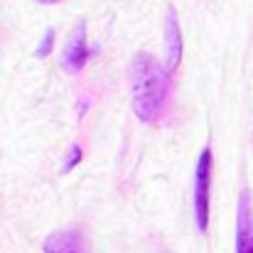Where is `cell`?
I'll use <instances>...</instances> for the list:
<instances>
[{"instance_id": "cell-1", "label": "cell", "mask_w": 253, "mask_h": 253, "mask_svg": "<svg viewBox=\"0 0 253 253\" xmlns=\"http://www.w3.org/2000/svg\"><path fill=\"white\" fill-rule=\"evenodd\" d=\"M133 108L143 123H155L165 108L169 91L168 69L153 54H135L130 64Z\"/></svg>"}, {"instance_id": "cell-2", "label": "cell", "mask_w": 253, "mask_h": 253, "mask_svg": "<svg viewBox=\"0 0 253 253\" xmlns=\"http://www.w3.org/2000/svg\"><path fill=\"white\" fill-rule=\"evenodd\" d=\"M211 168H214V158L211 150L204 148L197 169H194V221L199 231H207L209 226V189H211Z\"/></svg>"}, {"instance_id": "cell-3", "label": "cell", "mask_w": 253, "mask_h": 253, "mask_svg": "<svg viewBox=\"0 0 253 253\" xmlns=\"http://www.w3.org/2000/svg\"><path fill=\"white\" fill-rule=\"evenodd\" d=\"M236 253H253V197L241 189L236 207Z\"/></svg>"}, {"instance_id": "cell-4", "label": "cell", "mask_w": 253, "mask_h": 253, "mask_svg": "<svg viewBox=\"0 0 253 253\" xmlns=\"http://www.w3.org/2000/svg\"><path fill=\"white\" fill-rule=\"evenodd\" d=\"M88 44H86V25L84 20L77 22L67 47H64V57H62V67L69 72V74H77L84 69V64L88 62Z\"/></svg>"}, {"instance_id": "cell-5", "label": "cell", "mask_w": 253, "mask_h": 253, "mask_svg": "<svg viewBox=\"0 0 253 253\" xmlns=\"http://www.w3.org/2000/svg\"><path fill=\"white\" fill-rule=\"evenodd\" d=\"M165 47H168V72H174L182 62V30L174 7H168L165 15Z\"/></svg>"}, {"instance_id": "cell-6", "label": "cell", "mask_w": 253, "mask_h": 253, "mask_svg": "<svg viewBox=\"0 0 253 253\" xmlns=\"http://www.w3.org/2000/svg\"><path fill=\"white\" fill-rule=\"evenodd\" d=\"M79 249H82V239L77 231H57L47 236V241L42 244L44 253H79Z\"/></svg>"}, {"instance_id": "cell-7", "label": "cell", "mask_w": 253, "mask_h": 253, "mask_svg": "<svg viewBox=\"0 0 253 253\" xmlns=\"http://www.w3.org/2000/svg\"><path fill=\"white\" fill-rule=\"evenodd\" d=\"M52 47H54V30H47V35H44V37H42V42L37 44L35 57H47V54L52 52Z\"/></svg>"}, {"instance_id": "cell-8", "label": "cell", "mask_w": 253, "mask_h": 253, "mask_svg": "<svg viewBox=\"0 0 253 253\" xmlns=\"http://www.w3.org/2000/svg\"><path fill=\"white\" fill-rule=\"evenodd\" d=\"M79 163H82V148H79V145H72V150H69V160L64 163V168L62 169H64V172H69V169L77 168Z\"/></svg>"}, {"instance_id": "cell-9", "label": "cell", "mask_w": 253, "mask_h": 253, "mask_svg": "<svg viewBox=\"0 0 253 253\" xmlns=\"http://www.w3.org/2000/svg\"><path fill=\"white\" fill-rule=\"evenodd\" d=\"M40 2H44V5H52V2H59V0H40Z\"/></svg>"}]
</instances>
